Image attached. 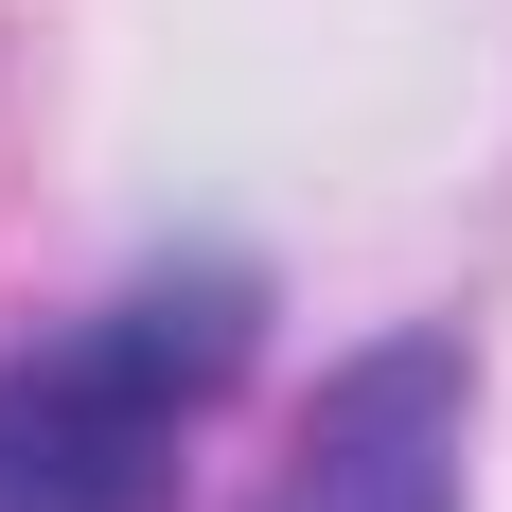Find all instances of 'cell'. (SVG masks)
Here are the masks:
<instances>
[{
    "label": "cell",
    "mask_w": 512,
    "mask_h": 512,
    "mask_svg": "<svg viewBox=\"0 0 512 512\" xmlns=\"http://www.w3.org/2000/svg\"><path fill=\"white\" fill-rule=\"evenodd\" d=\"M265 283L248 265H159L71 336L0 354V512H177V442L248 371Z\"/></svg>",
    "instance_id": "obj_1"
},
{
    "label": "cell",
    "mask_w": 512,
    "mask_h": 512,
    "mask_svg": "<svg viewBox=\"0 0 512 512\" xmlns=\"http://www.w3.org/2000/svg\"><path fill=\"white\" fill-rule=\"evenodd\" d=\"M460 442H477V354L442 318L424 336H371L301 407V460H283L265 512H460Z\"/></svg>",
    "instance_id": "obj_2"
}]
</instances>
